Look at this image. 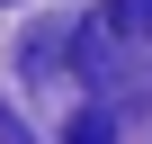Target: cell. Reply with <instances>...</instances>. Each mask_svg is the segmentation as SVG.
Wrapping results in <instances>:
<instances>
[{
	"label": "cell",
	"mask_w": 152,
	"mask_h": 144,
	"mask_svg": "<svg viewBox=\"0 0 152 144\" xmlns=\"http://www.w3.org/2000/svg\"><path fill=\"white\" fill-rule=\"evenodd\" d=\"M72 144H116V117L107 108H81V117H72Z\"/></svg>",
	"instance_id": "7a4b0ae2"
},
{
	"label": "cell",
	"mask_w": 152,
	"mask_h": 144,
	"mask_svg": "<svg viewBox=\"0 0 152 144\" xmlns=\"http://www.w3.org/2000/svg\"><path fill=\"white\" fill-rule=\"evenodd\" d=\"M0 144H27V135H18V117H9V108H0Z\"/></svg>",
	"instance_id": "3957f363"
},
{
	"label": "cell",
	"mask_w": 152,
	"mask_h": 144,
	"mask_svg": "<svg viewBox=\"0 0 152 144\" xmlns=\"http://www.w3.org/2000/svg\"><path fill=\"white\" fill-rule=\"evenodd\" d=\"M81 63L99 72V90L152 81V0H116V9H99L90 36H81Z\"/></svg>",
	"instance_id": "6da1fadb"
}]
</instances>
